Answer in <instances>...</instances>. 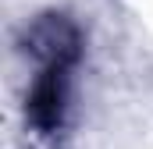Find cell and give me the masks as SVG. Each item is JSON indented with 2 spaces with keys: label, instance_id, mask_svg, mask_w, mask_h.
I'll return each mask as SVG.
<instances>
[{
  "label": "cell",
  "instance_id": "6da1fadb",
  "mask_svg": "<svg viewBox=\"0 0 153 149\" xmlns=\"http://www.w3.org/2000/svg\"><path fill=\"white\" fill-rule=\"evenodd\" d=\"M135 11H139V21H143L146 36L153 39V0H135Z\"/></svg>",
  "mask_w": 153,
  "mask_h": 149
}]
</instances>
